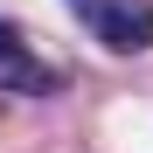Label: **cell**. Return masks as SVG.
<instances>
[{
	"label": "cell",
	"mask_w": 153,
	"mask_h": 153,
	"mask_svg": "<svg viewBox=\"0 0 153 153\" xmlns=\"http://www.w3.org/2000/svg\"><path fill=\"white\" fill-rule=\"evenodd\" d=\"M91 35L111 49V56H139L153 49V0H111V7H91Z\"/></svg>",
	"instance_id": "6da1fadb"
},
{
	"label": "cell",
	"mask_w": 153,
	"mask_h": 153,
	"mask_svg": "<svg viewBox=\"0 0 153 153\" xmlns=\"http://www.w3.org/2000/svg\"><path fill=\"white\" fill-rule=\"evenodd\" d=\"M70 7H76V14H91V7H111V0H70Z\"/></svg>",
	"instance_id": "3957f363"
},
{
	"label": "cell",
	"mask_w": 153,
	"mask_h": 153,
	"mask_svg": "<svg viewBox=\"0 0 153 153\" xmlns=\"http://www.w3.org/2000/svg\"><path fill=\"white\" fill-rule=\"evenodd\" d=\"M0 91H21V97H49V91H63V76L28 49V35H21L14 21H0Z\"/></svg>",
	"instance_id": "7a4b0ae2"
}]
</instances>
